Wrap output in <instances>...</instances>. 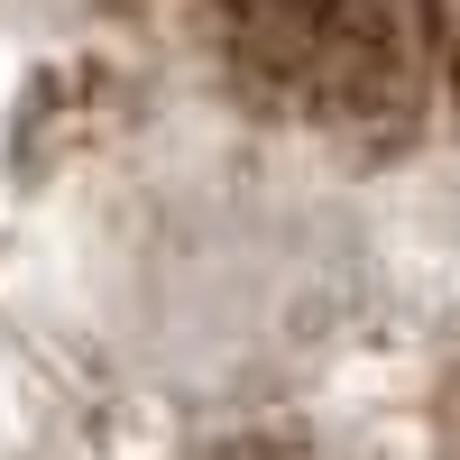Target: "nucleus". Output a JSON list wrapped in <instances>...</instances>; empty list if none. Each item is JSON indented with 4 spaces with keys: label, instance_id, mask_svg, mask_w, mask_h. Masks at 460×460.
Returning a JSON list of instances; mask_svg holds the SVG:
<instances>
[{
    "label": "nucleus",
    "instance_id": "f257e3e1",
    "mask_svg": "<svg viewBox=\"0 0 460 460\" xmlns=\"http://www.w3.org/2000/svg\"><path fill=\"white\" fill-rule=\"evenodd\" d=\"M249 102L332 138H405L424 111V19L405 0H212Z\"/></svg>",
    "mask_w": 460,
    "mask_h": 460
},
{
    "label": "nucleus",
    "instance_id": "f03ea898",
    "mask_svg": "<svg viewBox=\"0 0 460 460\" xmlns=\"http://www.w3.org/2000/svg\"><path fill=\"white\" fill-rule=\"evenodd\" d=\"M424 74H442V93L460 102V0H424Z\"/></svg>",
    "mask_w": 460,
    "mask_h": 460
}]
</instances>
